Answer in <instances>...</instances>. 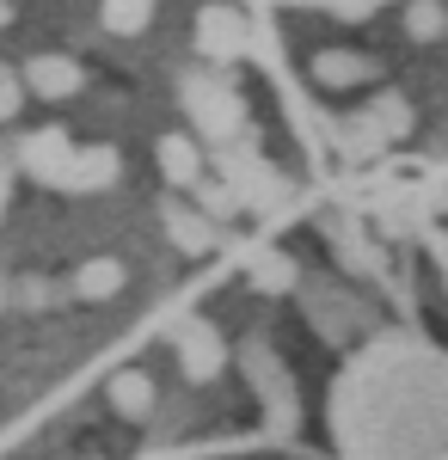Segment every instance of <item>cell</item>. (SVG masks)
Returning <instances> with one entry per match:
<instances>
[{
  "instance_id": "6da1fadb",
  "label": "cell",
  "mask_w": 448,
  "mask_h": 460,
  "mask_svg": "<svg viewBox=\"0 0 448 460\" xmlns=\"http://www.w3.org/2000/svg\"><path fill=\"white\" fill-rule=\"evenodd\" d=\"M338 460H448V350L381 332L350 356L326 399Z\"/></svg>"
}]
</instances>
